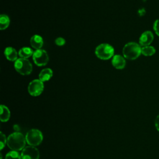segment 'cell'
Masks as SVG:
<instances>
[{"instance_id":"obj_1","label":"cell","mask_w":159,"mask_h":159,"mask_svg":"<svg viewBox=\"0 0 159 159\" xmlns=\"http://www.w3.org/2000/svg\"><path fill=\"white\" fill-rule=\"evenodd\" d=\"M25 142V137L20 132H14L10 134L7 139V144L12 150L19 151L23 150Z\"/></svg>"},{"instance_id":"obj_2","label":"cell","mask_w":159,"mask_h":159,"mask_svg":"<svg viewBox=\"0 0 159 159\" xmlns=\"http://www.w3.org/2000/svg\"><path fill=\"white\" fill-rule=\"evenodd\" d=\"M124 57L128 60H135L142 53L140 45L135 42H129L126 43L122 49Z\"/></svg>"},{"instance_id":"obj_3","label":"cell","mask_w":159,"mask_h":159,"mask_svg":"<svg viewBox=\"0 0 159 159\" xmlns=\"http://www.w3.org/2000/svg\"><path fill=\"white\" fill-rule=\"evenodd\" d=\"M114 53V48L108 43H101L97 46L95 49L96 57L101 60H109L113 57Z\"/></svg>"},{"instance_id":"obj_4","label":"cell","mask_w":159,"mask_h":159,"mask_svg":"<svg viewBox=\"0 0 159 159\" xmlns=\"http://www.w3.org/2000/svg\"><path fill=\"white\" fill-rule=\"evenodd\" d=\"M14 66L15 70L22 75H29L32 71V63L26 58H17L15 61Z\"/></svg>"},{"instance_id":"obj_5","label":"cell","mask_w":159,"mask_h":159,"mask_svg":"<svg viewBox=\"0 0 159 159\" xmlns=\"http://www.w3.org/2000/svg\"><path fill=\"white\" fill-rule=\"evenodd\" d=\"M25 139L27 143L30 146H37L41 143L43 140V135L38 129H32L29 130L25 135Z\"/></svg>"},{"instance_id":"obj_6","label":"cell","mask_w":159,"mask_h":159,"mask_svg":"<svg viewBox=\"0 0 159 159\" xmlns=\"http://www.w3.org/2000/svg\"><path fill=\"white\" fill-rule=\"evenodd\" d=\"M32 58L35 64L39 66L46 65L49 60L47 52L43 49L36 50L32 55Z\"/></svg>"},{"instance_id":"obj_7","label":"cell","mask_w":159,"mask_h":159,"mask_svg":"<svg viewBox=\"0 0 159 159\" xmlns=\"http://www.w3.org/2000/svg\"><path fill=\"white\" fill-rule=\"evenodd\" d=\"M44 85L42 81L39 80H34L28 86V92L32 96H38L42 94L43 91Z\"/></svg>"},{"instance_id":"obj_8","label":"cell","mask_w":159,"mask_h":159,"mask_svg":"<svg viewBox=\"0 0 159 159\" xmlns=\"http://www.w3.org/2000/svg\"><path fill=\"white\" fill-rule=\"evenodd\" d=\"M21 157L22 159H39V151L34 146H28L22 150Z\"/></svg>"},{"instance_id":"obj_9","label":"cell","mask_w":159,"mask_h":159,"mask_svg":"<svg viewBox=\"0 0 159 159\" xmlns=\"http://www.w3.org/2000/svg\"><path fill=\"white\" fill-rule=\"evenodd\" d=\"M153 40V35L151 31H145L139 38V44L140 46H148Z\"/></svg>"},{"instance_id":"obj_10","label":"cell","mask_w":159,"mask_h":159,"mask_svg":"<svg viewBox=\"0 0 159 159\" xmlns=\"http://www.w3.org/2000/svg\"><path fill=\"white\" fill-rule=\"evenodd\" d=\"M124 58L119 55H114L112 59V65L116 69H123L125 66Z\"/></svg>"},{"instance_id":"obj_11","label":"cell","mask_w":159,"mask_h":159,"mask_svg":"<svg viewBox=\"0 0 159 159\" xmlns=\"http://www.w3.org/2000/svg\"><path fill=\"white\" fill-rule=\"evenodd\" d=\"M30 43L34 48L39 50L41 49L42 47L43 42L41 36L39 35H34L30 39Z\"/></svg>"},{"instance_id":"obj_12","label":"cell","mask_w":159,"mask_h":159,"mask_svg":"<svg viewBox=\"0 0 159 159\" xmlns=\"http://www.w3.org/2000/svg\"><path fill=\"white\" fill-rule=\"evenodd\" d=\"M4 55L6 58L11 61H15L17 59L18 53L15 48L12 47H7L4 50Z\"/></svg>"},{"instance_id":"obj_13","label":"cell","mask_w":159,"mask_h":159,"mask_svg":"<svg viewBox=\"0 0 159 159\" xmlns=\"http://www.w3.org/2000/svg\"><path fill=\"white\" fill-rule=\"evenodd\" d=\"M53 76V71L50 68H44L43 69L39 75V78L40 81L45 82L48 81Z\"/></svg>"},{"instance_id":"obj_14","label":"cell","mask_w":159,"mask_h":159,"mask_svg":"<svg viewBox=\"0 0 159 159\" xmlns=\"http://www.w3.org/2000/svg\"><path fill=\"white\" fill-rule=\"evenodd\" d=\"M34 52L31 48L28 47H24L19 50L18 52V55L20 57V58L27 59L28 58L33 55Z\"/></svg>"},{"instance_id":"obj_15","label":"cell","mask_w":159,"mask_h":159,"mask_svg":"<svg viewBox=\"0 0 159 159\" xmlns=\"http://www.w3.org/2000/svg\"><path fill=\"white\" fill-rule=\"evenodd\" d=\"M11 116V112L9 109L4 105H1V114L0 119L1 122H7Z\"/></svg>"},{"instance_id":"obj_16","label":"cell","mask_w":159,"mask_h":159,"mask_svg":"<svg viewBox=\"0 0 159 159\" xmlns=\"http://www.w3.org/2000/svg\"><path fill=\"white\" fill-rule=\"evenodd\" d=\"M10 24L9 17L6 14L0 16V29L4 30L8 27Z\"/></svg>"},{"instance_id":"obj_17","label":"cell","mask_w":159,"mask_h":159,"mask_svg":"<svg viewBox=\"0 0 159 159\" xmlns=\"http://www.w3.org/2000/svg\"><path fill=\"white\" fill-rule=\"evenodd\" d=\"M155 53V48L152 46H145L142 48V54L144 56H152Z\"/></svg>"},{"instance_id":"obj_18","label":"cell","mask_w":159,"mask_h":159,"mask_svg":"<svg viewBox=\"0 0 159 159\" xmlns=\"http://www.w3.org/2000/svg\"><path fill=\"white\" fill-rule=\"evenodd\" d=\"M5 159H22V157L17 151L12 150L6 154Z\"/></svg>"},{"instance_id":"obj_19","label":"cell","mask_w":159,"mask_h":159,"mask_svg":"<svg viewBox=\"0 0 159 159\" xmlns=\"http://www.w3.org/2000/svg\"><path fill=\"white\" fill-rule=\"evenodd\" d=\"M0 135H1V142H0V146H1V150H2L4 147L6 145V143L7 142V139L6 137V135L2 132H0Z\"/></svg>"},{"instance_id":"obj_20","label":"cell","mask_w":159,"mask_h":159,"mask_svg":"<svg viewBox=\"0 0 159 159\" xmlns=\"http://www.w3.org/2000/svg\"><path fill=\"white\" fill-rule=\"evenodd\" d=\"M55 43L58 46H63L65 44V40L63 37H57L55 40Z\"/></svg>"},{"instance_id":"obj_21","label":"cell","mask_w":159,"mask_h":159,"mask_svg":"<svg viewBox=\"0 0 159 159\" xmlns=\"http://www.w3.org/2000/svg\"><path fill=\"white\" fill-rule=\"evenodd\" d=\"M153 30L156 34L159 36V19H157L153 23Z\"/></svg>"},{"instance_id":"obj_22","label":"cell","mask_w":159,"mask_h":159,"mask_svg":"<svg viewBox=\"0 0 159 159\" xmlns=\"http://www.w3.org/2000/svg\"><path fill=\"white\" fill-rule=\"evenodd\" d=\"M155 128L158 131H159V114L157 116L155 120Z\"/></svg>"}]
</instances>
